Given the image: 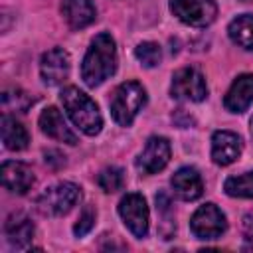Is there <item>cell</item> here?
Returning <instances> with one entry per match:
<instances>
[{"mask_svg":"<svg viewBox=\"0 0 253 253\" xmlns=\"http://www.w3.org/2000/svg\"><path fill=\"white\" fill-rule=\"evenodd\" d=\"M38 123H40L42 132L51 136L53 140H59V142H65V144H71V146L77 144V134L67 126L63 115H61V111L57 107L43 109L40 119H38Z\"/></svg>","mask_w":253,"mask_h":253,"instance_id":"15","label":"cell"},{"mask_svg":"<svg viewBox=\"0 0 253 253\" xmlns=\"http://www.w3.org/2000/svg\"><path fill=\"white\" fill-rule=\"evenodd\" d=\"M146 105V91L138 81H125L121 83L109 101L111 115L117 125L130 126L140 109Z\"/></svg>","mask_w":253,"mask_h":253,"instance_id":"3","label":"cell"},{"mask_svg":"<svg viewBox=\"0 0 253 253\" xmlns=\"http://www.w3.org/2000/svg\"><path fill=\"white\" fill-rule=\"evenodd\" d=\"M117 69V45L111 34L101 32L93 38L83 63H81V79L87 87H97L105 79H109Z\"/></svg>","mask_w":253,"mask_h":253,"instance_id":"1","label":"cell"},{"mask_svg":"<svg viewBox=\"0 0 253 253\" xmlns=\"http://www.w3.org/2000/svg\"><path fill=\"white\" fill-rule=\"evenodd\" d=\"M253 103V73H241L233 79L223 97V107L229 113H243Z\"/></svg>","mask_w":253,"mask_h":253,"instance_id":"14","label":"cell"},{"mask_svg":"<svg viewBox=\"0 0 253 253\" xmlns=\"http://www.w3.org/2000/svg\"><path fill=\"white\" fill-rule=\"evenodd\" d=\"M243 2H247V0H243Z\"/></svg>","mask_w":253,"mask_h":253,"instance_id":"27","label":"cell"},{"mask_svg":"<svg viewBox=\"0 0 253 253\" xmlns=\"http://www.w3.org/2000/svg\"><path fill=\"white\" fill-rule=\"evenodd\" d=\"M241 231H243V241L247 247H253V213H247L243 217L241 223Z\"/></svg>","mask_w":253,"mask_h":253,"instance_id":"25","label":"cell"},{"mask_svg":"<svg viewBox=\"0 0 253 253\" xmlns=\"http://www.w3.org/2000/svg\"><path fill=\"white\" fill-rule=\"evenodd\" d=\"M97 184L107 194H113V192L123 190V186H125V172H123V168H119V166H107L105 170L99 172Z\"/></svg>","mask_w":253,"mask_h":253,"instance_id":"21","label":"cell"},{"mask_svg":"<svg viewBox=\"0 0 253 253\" xmlns=\"http://www.w3.org/2000/svg\"><path fill=\"white\" fill-rule=\"evenodd\" d=\"M0 126H2V142H4V146L8 150L18 152V150H24L28 146L30 134H28L26 126L20 121H16L14 117H10V115L4 113Z\"/></svg>","mask_w":253,"mask_h":253,"instance_id":"18","label":"cell"},{"mask_svg":"<svg viewBox=\"0 0 253 253\" xmlns=\"http://www.w3.org/2000/svg\"><path fill=\"white\" fill-rule=\"evenodd\" d=\"M223 190L231 198H253V170L229 176L223 184Z\"/></svg>","mask_w":253,"mask_h":253,"instance_id":"20","label":"cell"},{"mask_svg":"<svg viewBox=\"0 0 253 253\" xmlns=\"http://www.w3.org/2000/svg\"><path fill=\"white\" fill-rule=\"evenodd\" d=\"M229 40L243 49L253 51V14H241L227 26Z\"/></svg>","mask_w":253,"mask_h":253,"instance_id":"19","label":"cell"},{"mask_svg":"<svg viewBox=\"0 0 253 253\" xmlns=\"http://www.w3.org/2000/svg\"><path fill=\"white\" fill-rule=\"evenodd\" d=\"M190 229L198 239H217L227 229V219L215 204H204L190 217Z\"/></svg>","mask_w":253,"mask_h":253,"instance_id":"7","label":"cell"},{"mask_svg":"<svg viewBox=\"0 0 253 253\" xmlns=\"http://www.w3.org/2000/svg\"><path fill=\"white\" fill-rule=\"evenodd\" d=\"M170 142L168 138L164 136H150L142 148V152L138 154L134 166L140 174L144 176H150V174H156L160 172L168 162H170Z\"/></svg>","mask_w":253,"mask_h":253,"instance_id":"9","label":"cell"},{"mask_svg":"<svg viewBox=\"0 0 253 253\" xmlns=\"http://www.w3.org/2000/svg\"><path fill=\"white\" fill-rule=\"evenodd\" d=\"M95 219H97V211H95V208H93V206H85L83 211H81V215H79V219H77V223L73 225V233H75L77 237L87 235V233L93 229Z\"/></svg>","mask_w":253,"mask_h":253,"instance_id":"23","label":"cell"},{"mask_svg":"<svg viewBox=\"0 0 253 253\" xmlns=\"http://www.w3.org/2000/svg\"><path fill=\"white\" fill-rule=\"evenodd\" d=\"M61 14L73 30L87 28L97 18V10H95V4L91 0H63L61 2Z\"/></svg>","mask_w":253,"mask_h":253,"instance_id":"17","label":"cell"},{"mask_svg":"<svg viewBox=\"0 0 253 253\" xmlns=\"http://www.w3.org/2000/svg\"><path fill=\"white\" fill-rule=\"evenodd\" d=\"M243 150V140L237 132L231 130H215L211 134V160L217 166L233 164Z\"/></svg>","mask_w":253,"mask_h":253,"instance_id":"11","label":"cell"},{"mask_svg":"<svg viewBox=\"0 0 253 253\" xmlns=\"http://www.w3.org/2000/svg\"><path fill=\"white\" fill-rule=\"evenodd\" d=\"M119 215L134 237L142 239L148 233V206L142 194H126L119 202Z\"/></svg>","mask_w":253,"mask_h":253,"instance_id":"8","label":"cell"},{"mask_svg":"<svg viewBox=\"0 0 253 253\" xmlns=\"http://www.w3.org/2000/svg\"><path fill=\"white\" fill-rule=\"evenodd\" d=\"M81 200V188L73 182H59L45 188L38 198V210L43 215H65Z\"/></svg>","mask_w":253,"mask_h":253,"instance_id":"4","label":"cell"},{"mask_svg":"<svg viewBox=\"0 0 253 253\" xmlns=\"http://www.w3.org/2000/svg\"><path fill=\"white\" fill-rule=\"evenodd\" d=\"M249 125H251L249 128H251V136H253V117H251V123H249Z\"/></svg>","mask_w":253,"mask_h":253,"instance_id":"26","label":"cell"},{"mask_svg":"<svg viewBox=\"0 0 253 253\" xmlns=\"http://www.w3.org/2000/svg\"><path fill=\"white\" fill-rule=\"evenodd\" d=\"M170 186H172L174 194L184 202H194V200L202 198V194H204L202 176L194 166L178 168L174 172V176L170 178Z\"/></svg>","mask_w":253,"mask_h":253,"instance_id":"13","label":"cell"},{"mask_svg":"<svg viewBox=\"0 0 253 253\" xmlns=\"http://www.w3.org/2000/svg\"><path fill=\"white\" fill-rule=\"evenodd\" d=\"M71 69L69 53L63 47H51L40 59V75L45 85H61Z\"/></svg>","mask_w":253,"mask_h":253,"instance_id":"10","label":"cell"},{"mask_svg":"<svg viewBox=\"0 0 253 253\" xmlns=\"http://www.w3.org/2000/svg\"><path fill=\"white\" fill-rule=\"evenodd\" d=\"M170 12L188 26L204 28L215 20L217 4L213 0H170Z\"/></svg>","mask_w":253,"mask_h":253,"instance_id":"6","label":"cell"},{"mask_svg":"<svg viewBox=\"0 0 253 253\" xmlns=\"http://www.w3.org/2000/svg\"><path fill=\"white\" fill-rule=\"evenodd\" d=\"M0 178L2 186L12 192V194H28V190L34 186V172L28 164L16 162V160H6L0 168Z\"/></svg>","mask_w":253,"mask_h":253,"instance_id":"12","label":"cell"},{"mask_svg":"<svg viewBox=\"0 0 253 253\" xmlns=\"http://www.w3.org/2000/svg\"><path fill=\"white\" fill-rule=\"evenodd\" d=\"M20 99H28V93L20 91V89H14V91H4L2 93V107L4 111H20L24 113L30 105L28 103H20Z\"/></svg>","mask_w":253,"mask_h":253,"instance_id":"24","label":"cell"},{"mask_svg":"<svg viewBox=\"0 0 253 253\" xmlns=\"http://www.w3.org/2000/svg\"><path fill=\"white\" fill-rule=\"evenodd\" d=\"M134 55L144 67H156L162 59V49L154 42H142L134 47Z\"/></svg>","mask_w":253,"mask_h":253,"instance_id":"22","label":"cell"},{"mask_svg":"<svg viewBox=\"0 0 253 253\" xmlns=\"http://www.w3.org/2000/svg\"><path fill=\"white\" fill-rule=\"evenodd\" d=\"M34 223L24 213H10L4 223L6 241L16 249H28L30 241L34 239Z\"/></svg>","mask_w":253,"mask_h":253,"instance_id":"16","label":"cell"},{"mask_svg":"<svg viewBox=\"0 0 253 253\" xmlns=\"http://www.w3.org/2000/svg\"><path fill=\"white\" fill-rule=\"evenodd\" d=\"M59 99H61V105H63L67 117L81 132H85L87 136H95L101 132L103 117L99 113V107L87 93H83L75 85H69L61 91Z\"/></svg>","mask_w":253,"mask_h":253,"instance_id":"2","label":"cell"},{"mask_svg":"<svg viewBox=\"0 0 253 253\" xmlns=\"http://www.w3.org/2000/svg\"><path fill=\"white\" fill-rule=\"evenodd\" d=\"M170 95L178 101H194L200 103L208 97V85L204 75L196 67H182L172 75Z\"/></svg>","mask_w":253,"mask_h":253,"instance_id":"5","label":"cell"}]
</instances>
